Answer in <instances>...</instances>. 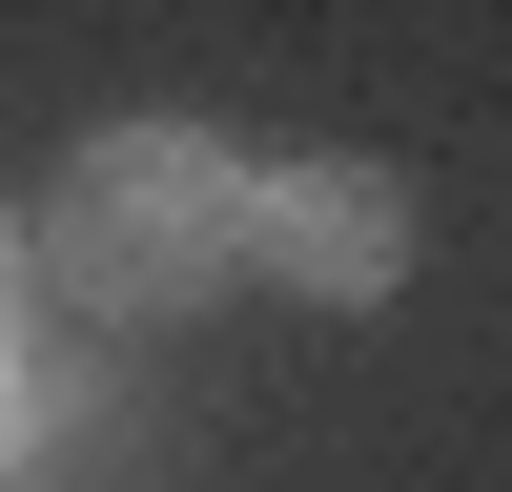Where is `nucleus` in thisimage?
<instances>
[{
  "label": "nucleus",
  "instance_id": "3",
  "mask_svg": "<svg viewBox=\"0 0 512 492\" xmlns=\"http://www.w3.org/2000/svg\"><path fill=\"white\" fill-rule=\"evenodd\" d=\"M0 328H21V226H0Z\"/></svg>",
  "mask_w": 512,
  "mask_h": 492
},
{
  "label": "nucleus",
  "instance_id": "2",
  "mask_svg": "<svg viewBox=\"0 0 512 492\" xmlns=\"http://www.w3.org/2000/svg\"><path fill=\"white\" fill-rule=\"evenodd\" d=\"M246 246H267L287 287H328V308H369L390 246H410V205L369 185V164H267V185H246Z\"/></svg>",
  "mask_w": 512,
  "mask_h": 492
},
{
  "label": "nucleus",
  "instance_id": "1",
  "mask_svg": "<svg viewBox=\"0 0 512 492\" xmlns=\"http://www.w3.org/2000/svg\"><path fill=\"white\" fill-rule=\"evenodd\" d=\"M41 267L82 287V308H185V287L246 267V164L205 144V123H103V144L62 164V226H41Z\"/></svg>",
  "mask_w": 512,
  "mask_h": 492
}]
</instances>
